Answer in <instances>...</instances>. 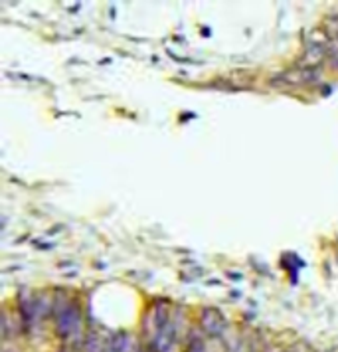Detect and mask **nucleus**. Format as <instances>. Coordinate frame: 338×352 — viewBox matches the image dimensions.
Wrapping results in <instances>:
<instances>
[{
  "instance_id": "f257e3e1",
  "label": "nucleus",
  "mask_w": 338,
  "mask_h": 352,
  "mask_svg": "<svg viewBox=\"0 0 338 352\" xmlns=\"http://www.w3.org/2000/svg\"><path fill=\"white\" fill-rule=\"evenodd\" d=\"M77 327H79V311L73 303H69L59 313V333L63 337H69Z\"/></svg>"
}]
</instances>
